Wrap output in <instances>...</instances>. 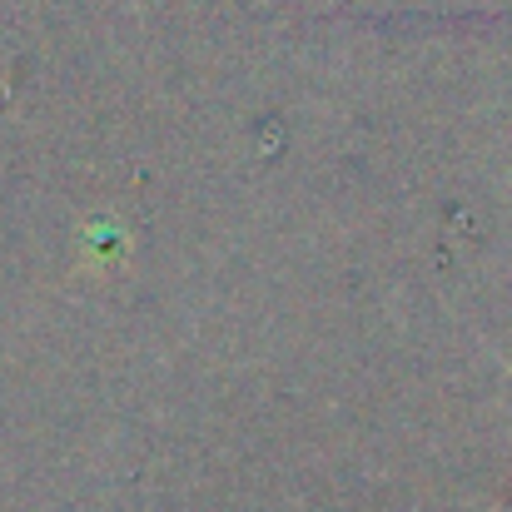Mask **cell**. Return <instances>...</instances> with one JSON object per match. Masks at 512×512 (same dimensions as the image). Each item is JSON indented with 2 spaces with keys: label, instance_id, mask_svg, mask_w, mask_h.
I'll return each mask as SVG.
<instances>
[{
  "label": "cell",
  "instance_id": "obj_1",
  "mask_svg": "<svg viewBox=\"0 0 512 512\" xmlns=\"http://www.w3.org/2000/svg\"><path fill=\"white\" fill-rule=\"evenodd\" d=\"M503 368H508V373H512V363H508V358H503Z\"/></svg>",
  "mask_w": 512,
  "mask_h": 512
}]
</instances>
